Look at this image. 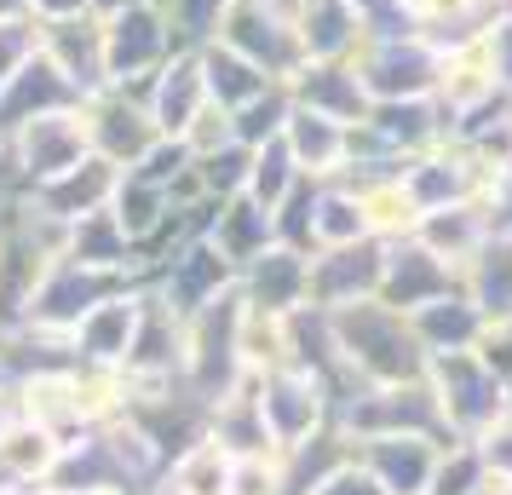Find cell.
I'll list each match as a JSON object with an SVG mask.
<instances>
[{"instance_id":"cell-1","label":"cell","mask_w":512,"mask_h":495,"mask_svg":"<svg viewBox=\"0 0 512 495\" xmlns=\"http://www.w3.org/2000/svg\"><path fill=\"white\" fill-rule=\"evenodd\" d=\"M346 58H351V70L363 75L374 104H386V98H438L443 47L432 35H420V29H403V35L363 29Z\"/></svg>"},{"instance_id":"cell-2","label":"cell","mask_w":512,"mask_h":495,"mask_svg":"<svg viewBox=\"0 0 512 495\" xmlns=\"http://www.w3.org/2000/svg\"><path fill=\"white\" fill-rule=\"evenodd\" d=\"M81 116H87V144L98 156H110L116 167H139L162 139V127L144 104V87H116L110 81V87L81 98Z\"/></svg>"},{"instance_id":"cell-3","label":"cell","mask_w":512,"mask_h":495,"mask_svg":"<svg viewBox=\"0 0 512 495\" xmlns=\"http://www.w3.org/2000/svg\"><path fill=\"white\" fill-rule=\"evenodd\" d=\"M179 52L173 24L156 0H133L127 12L104 18V58H110V81L116 87H150V75Z\"/></svg>"},{"instance_id":"cell-4","label":"cell","mask_w":512,"mask_h":495,"mask_svg":"<svg viewBox=\"0 0 512 495\" xmlns=\"http://www.w3.org/2000/svg\"><path fill=\"white\" fill-rule=\"evenodd\" d=\"M12 156H18V185H47V179H58L64 167L81 162V156H93L81 98L18 121V127H12Z\"/></svg>"},{"instance_id":"cell-5","label":"cell","mask_w":512,"mask_h":495,"mask_svg":"<svg viewBox=\"0 0 512 495\" xmlns=\"http://www.w3.org/2000/svg\"><path fill=\"white\" fill-rule=\"evenodd\" d=\"M512 98L501 87V70H495V41H489V29L478 35H466V41H449L443 47V70H438V104L449 110L455 121V133H461L466 116H478L489 104H501Z\"/></svg>"},{"instance_id":"cell-6","label":"cell","mask_w":512,"mask_h":495,"mask_svg":"<svg viewBox=\"0 0 512 495\" xmlns=\"http://www.w3.org/2000/svg\"><path fill=\"white\" fill-rule=\"evenodd\" d=\"M213 41H225V47H236L242 58H254L271 81H288V75L305 64L300 29L282 24L265 0H231V12H225V24H219Z\"/></svg>"},{"instance_id":"cell-7","label":"cell","mask_w":512,"mask_h":495,"mask_svg":"<svg viewBox=\"0 0 512 495\" xmlns=\"http://www.w3.org/2000/svg\"><path fill=\"white\" fill-rule=\"evenodd\" d=\"M41 52L47 64L75 87V98L110 87V58H104V18L75 12V18H41Z\"/></svg>"},{"instance_id":"cell-8","label":"cell","mask_w":512,"mask_h":495,"mask_svg":"<svg viewBox=\"0 0 512 495\" xmlns=\"http://www.w3.org/2000/svg\"><path fill=\"white\" fill-rule=\"evenodd\" d=\"M208 98L213 93H208V70H202V47H179L144 87V104L162 127V139H185V127L202 116Z\"/></svg>"},{"instance_id":"cell-9","label":"cell","mask_w":512,"mask_h":495,"mask_svg":"<svg viewBox=\"0 0 512 495\" xmlns=\"http://www.w3.org/2000/svg\"><path fill=\"white\" fill-rule=\"evenodd\" d=\"M282 144H288V156L300 162L305 179H346L351 167V121L340 116H323V110H311V104H294L288 121H282Z\"/></svg>"},{"instance_id":"cell-10","label":"cell","mask_w":512,"mask_h":495,"mask_svg":"<svg viewBox=\"0 0 512 495\" xmlns=\"http://www.w3.org/2000/svg\"><path fill=\"white\" fill-rule=\"evenodd\" d=\"M121 173H127V167H116L110 156H98V150H93V156H81L75 167H64L58 179H47V185H24V190L52 213V219L75 225L81 213H98V208H110V202H116Z\"/></svg>"},{"instance_id":"cell-11","label":"cell","mask_w":512,"mask_h":495,"mask_svg":"<svg viewBox=\"0 0 512 495\" xmlns=\"http://www.w3.org/2000/svg\"><path fill=\"white\" fill-rule=\"evenodd\" d=\"M288 93H294V104H311V110L340 121H363L374 104L363 75L351 70V58H305L300 70L288 75Z\"/></svg>"},{"instance_id":"cell-12","label":"cell","mask_w":512,"mask_h":495,"mask_svg":"<svg viewBox=\"0 0 512 495\" xmlns=\"http://www.w3.org/2000/svg\"><path fill=\"white\" fill-rule=\"evenodd\" d=\"M58 104H75V87L64 81V75L47 64V52L29 64V70H18L6 87H0V127L12 133L18 121L41 116V110H58Z\"/></svg>"},{"instance_id":"cell-13","label":"cell","mask_w":512,"mask_h":495,"mask_svg":"<svg viewBox=\"0 0 512 495\" xmlns=\"http://www.w3.org/2000/svg\"><path fill=\"white\" fill-rule=\"evenodd\" d=\"M403 12H409V24L420 35H432L438 47L449 41H466V35H478L501 18V0H397Z\"/></svg>"},{"instance_id":"cell-14","label":"cell","mask_w":512,"mask_h":495,"mask_svg":"<svg viewBox=\"0 0 512 495\" xmlns=\"http://www.w3.org/2000/svg\"><path fill=\"white\" fill-rule=\"evenodd\" d=\"M363 35V18L351 0H311L300 12V47L305 58H346Z\"/></svg>"},{"instance_id":"cell-15","label":"cell","mask_w":512,"mask_h":495,"mask_svg":"<svg viewBox=\"0 0 512 495\" xmlns=\"http://www.w3.org/2000/svg\"><path fill=\"white\" fill-rule=\"evenodd\" d=\"M202 70H208V93L225 110H236V104H248V98H259L271 87V75L259 70L254 58H242L236 47H225V41H208L202 47Z\"/></svg>"},{"instance_id":"cell-16","label":"cell","mask_w":512,"mask_h":495,"mask_svg":"<svg viewBox=\"0 0 512 495\" xmlns=\"http://www.w3.org/2000/svg\"><path fill=\"white\" fill-rule=\"evenodd\" d=\"M305 173H300V162L288 156V144L282 139H271V144H259L254 150V167H248V196H254L259 208H271L277 213L288 196H294V185H300Z\"/></svg>"},{"instance_id":"cell-17","label":"cell","mask_w":512,"mask_h":495,"mask_svg":"<svg viewBox=\"0 0 512 495\" xmlns=\"http://www.w3.org/2000/svg\"><path fill=\"white\" fill-rule=\"evenodd\" d=\"M288 110H294V93H288V81H271L259 98H248V104H236V139L248 144V150H259V144L282 139V121H288Z\"/></svg>"},{"instance_id":"cell-18","label":"cell","mask_w":512,"mask_h":495,"mask_svg":"<svg viewBox=\"0 0 512 495\" xmlns=\"http://www.w3.org/2000/svg\"><path fill=\"white\" fill-rule=\"evenodd\" d=\"M167 24H173V41L179 47H208L219 24H225V12H231V0H167L162 6Z\"/></svg>"},{"instance_id":"cell-19","label":"cell","mask_w":512,"mask_h":495,"mask_svg":"<svg viewBox=\"0 0 512 495\" xmlns=\"http://www.w3.org/2000/svg\"><path fill=\"white\" fill-rule=\"evenodd\" d=\"M185 144H190V156H213V150L236 144V116L219 104V98H208V104H202V116L185 127Z\"/></svg>"},{"instance_id":"cell-20","label":"cell","mask_w":512,"mask_h":495,"mask_svg":"<svg viewBox=\"0 0 512 495\" xmlns=\"http://www.w3.org/2000/svg\"><path fill=\"white\" fill-rule=\"evenodd\" d=\"M489 41H495V70H501V87L512 93V6H501V18L489 24Z\"/></svg>"},{"instance_id":"cell-21","label":"cell","mask_w":512,"mask_h":495,"mask_svg":"<svg viewBox=\"0 0 512 495\" xmlns=\"http://www.w3.org/2000/svg\"><path fill=\"white\" fill-rule=\"evenodd\" d=\"M87 12V0H35V18H75Z\"/></svg>"},{"instance_id":"cell-22","label":"cell","mask_w":512,"mask_h":495,"mask_svg":"<svg viewBox=\"0 0 512 495\" xmlns=\"http://www.w3.org/2000/svg\"><path fill=\"white\" fill-rule=\"evenodd\" d=\"M18 185V156H12V133L0 127V190Z\"/></svg>"},{"instance_id":"cell-23","label":"cell","mask_w":512,"mask_h":495,"mask_svg":"<svg viewBox=\"0 0 512 495\" xmlns=\"http://www.w3.org/2000/svg\"><path fill=\"white\" fill-rule=\"evenodd\" d=\"M18 18H35V0H0V24H18Z\"/></svg>"},{"instance_id":"cell-24","label":"cell","mask_w":512,"mask_h":495,"mask_svg":"<svg viewBox=\"0 0 512 495\" xmlns=\"http://www.w3.org/2000/svg\"><path fill=\"white\" fill-rule=\"evenodd\" d=\"M127 6H133V0H87V12H98V18H116Z\"/></svg>"},{"instance_id":"cell-25","label":"cell","mask_w":512,"mask_h":495,"mask_svg":"<svg viewBox=\"0 0 512 495\" xmlns=\"http://www.w3.org/2000/svg\"><path fill=\"white\" fill-rule=\"evenodd\" d=\"M156 6H167V0H156Z\"/></svg>"},{"instance_id":"cell-26","label":"cell","mask_w":512,"mask_h":495,"mask_svg":"<svg viewBox=\"0 0 512 495\" xmlns=\"http://www.w3.org/2000/svg\"><path fill=\"white\" fill-rule=\"evenodd\" d=\"M501 6H507V0H501Z\"/></svg>"},{"instance_id":"cell-27","label":"cell","mask_w":512,"mask_h":495,"mask_svg":"<svg viewBox=\"0 0 512 495\" xmlns=\"http://www.w3.org/2000/svg\"><path fill=\"white\" fill-rule=\"evenodd\" d=\"M507 6H512V0H507Z\"/></svg>"}]
</instances>
